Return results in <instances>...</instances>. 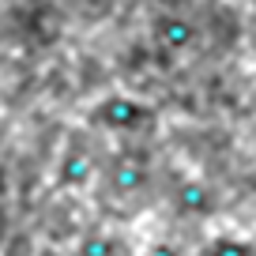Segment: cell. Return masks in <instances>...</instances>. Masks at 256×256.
<instances>
[{
    "mask_svg": "<svg viewBox=\"0 0 256 256\" xmlns=\"http://www.w3.org/2000/svg\"><path fill=\"white\" fill-rule=\"evenodd\" d=\"M87 120L110 136H136L154 120V110L136 94H124V90H113V94H102L94 106H90Z\"/></svg>",
    "mask_w": 256,
    "mask_h": 256,
    "instance_id": "1",
    "label": "cell"
},
{
    "mask_svg": "<svg viewBox=\"0 0 256 256\" xmlns=\"http://www.w3.org/2000/svg\"><path fill=\"white\" fill-rule=\"evenodd\" d=\"M151 38L166 56H181V53L200 46V23L192 16H184V12H166V16L154 19Z\"/></svg>",
    "mask_w": 256,
    "mask_h": 256,
    "instance_id": "2",
    "label": "cell"
},
{
    "mask_svg": "<svg viewBox=\"0 0 256 256\" xmlns=\"http://www.w3.org/2000/svg\"><path fill=\"white\" fill-rule=\"evenodd\" d=\"M170 204H174V211L184 215V218H208V215H215V208H218V192L211 188L204 177H181V181L174 184V192H170Z\"/></svg>",
    "mask_w": 256,
    "mask_h": 256,
    "instance_id": "3",
    "label": "cell"
},
{
    "mask_svg": "<svg viewBox=\"0 0 256 256\" xmlns=\"http://www.w3.org/2000/svg\"><path fill=\"white\" fill-rule=\"evenodd\" d=\"M147 177H151L147 158H140V154H117V158L106 166V188H110L113 196H136L147 184Z\"/></svg>",
    "mask_w": 256,
    "mask_h": 256,
    "instance_id": "4",
    "label": "cell"
},
{
    "mask_svg": "<svg viewBox=\"0 0 256 256\" xmlns=\"http://www.w3.org/2000/svg\"><path fill=\"white\" fill-rule=\"evenodd\" d=\"M98 174V158L87 151V147H68L60 158V166H56V181H60V188H83V184H90Z\"/></svg>",
    "mask_w": 256,
    "mask_h": 256,
    "instance_id": "5",
    "label": "cell"
},
{
    "mask_svg": "<svg viewBox=\"0 0 256 256\" xmlns=\"http://www.w3.org/2000/svg\"><path fill=\"white\" fill-rule=\"evenodd\" d=\"M204 256H256V245L245 241V238H238V234H218V238L208 241Z\"/></svg>",
    "mask_w": 256,
    "mask_h": 256,
    "instance_id": "6",
    "label": "cell"
},
{
    "mask_svg": "<svg viewBox=\"0 0 256 256\" xmlns=\"http://www.w3.org/2000/svg\"><path fill=\"white\" fill-rule=\"evenodd\" d=\"M80 256H117V238L113 234H87L80 241Z\"/></svg>",
    "mask_w": 256,
    "mask_h": 256,
    "instance_id": "7",
    "label": "cell"
},
{
    "mask_svg": "<svg viewBox=\"0 0 256 256\" xmlns=\"http://www.w3.org/2000/svg\"><path fill=\"white\" fill-rule=\"evenodd\" d=\"M147 256H181V252H177V245H170V241H154V245L147 248Z\"/></svg>",
    "mask_w": 256,
    "mask_h": 256,
    "instance_id": "8",
    "label": "cell"
}]
</instances>
